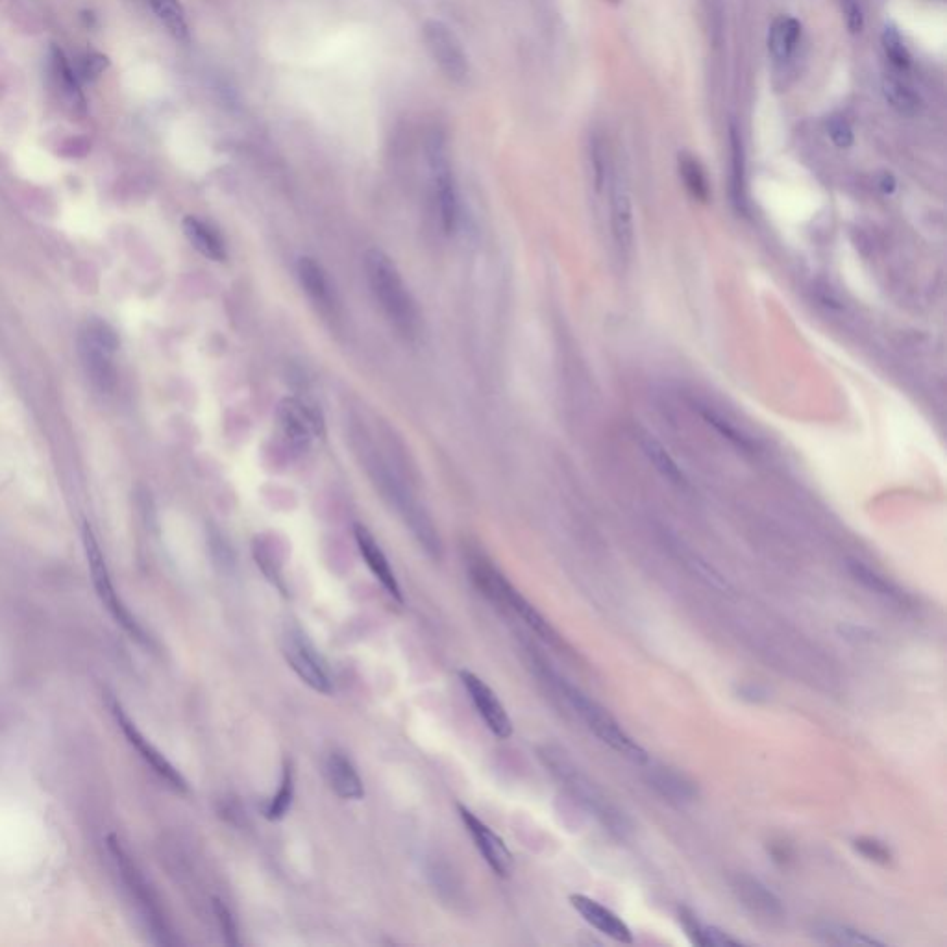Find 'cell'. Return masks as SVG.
Wrapping results in <instances>:
<instances>
[{"label":"cell","mask_w":947,"mask_h":947,"mask_svg":"<svg viewBox=\"0 0 947 947\" xmlns=\"http://www.w3.org/2000/svg\"><path fill=\"white\" fill-rule=\"evenodd\" d=\"M359 443H361L359 454L363 456L365 470L369 474L370 481L374 483V487L382 494L385 504L394 509V513L402 518V522L411 531L415 541L419 542L420 548L430 555L431 559H439L443 552L439 533L428 511L411 491L409 483L398 474L394 463L391 465V461L383 457L380 450L376 452L374 444H370L369 441L363 443L361 437H359Z\"/></svg>","instance_id":"6da1fadb"},{"label":"cell","mask_w":947,"mask_h":947,"mask_svg":"<svg viewBox=\"0 0 947 947\" xmlns=\"http://www.w3.org/2000/svg\"><path fill=\"white\" fill-rule=\"evenodd\" d=\"M537 753L541 763L565 787L572 800L578 801L585 811L592 814L603 825V829L609 831V835L626 840L633 833V824L626 812L609 800L602 788L574 763V759L561 746L544 744L539 746Z\"/></svg>","instance_id":"7a4b0ae2"},{"label":"cell","mask_w":947,"mask_h":947,"mask_svg":"<svg viewBox=\"0 0 947 947\" xmlns=\"http://www.w3.org/2000/svg\"><path fill=\"white\" fill-rule=\"evenodd\" d=\"M363 269L370 295L391 328L402 339L417 341L422 330L420 309L393 259L378 248H370L363 258Z\"/></svg>","instance_id":"3957f363"},{"label":"cell","mask_w":947,"mask_h":947,"mask_svg":"<svg viewBox=\"0 0 947 947\" xmlns=\"http://www.w3.org/2000/svg\"><path fill=\"white\" fill-rule=\"evenodd\" d=\"M537 668H539V674L552 685V689L572 707V711L578 714L579 718L585 722V726L589 727L605 746H609L618 755L626 757L631 763H650L648 751L644 750L639 742L618 724L615 716L607 709H603L600 703L591 700L583 690L572 685L565 677L559 676L542 661L537 663Z\"/></svg>","instance_id":"277c9868"},{"label":"cell","mask_w":947,"mask_h":947,"mask_svg":"<svg viewBox=\"0 0 947 947\" xmlns=\"http://www.w3.org/2000/svg\"><path fill=\"white\" fill-rule=\"evenodd\" d=\"M468 574H470L472 583L476 585V589L487 600H491L494 605H500L504 609L513 611L546 644H550L554 648L565 646V642L561 639V635L555 631L554 626L535 609L533 603L520 594L517 587L505 578L496 566L492 565L491 559H487L480 552L468 555Z\"/></svg>","instance_id":"5b68a950"},{"label":"cell","mask_w":947,"mask_h":947,"mask_svg":"<svg viewBox=\"0 0 947 947\" xmlns=\"http://www.w3.org/2000/svg\"><path fill=\"white\" fill-rule=\"evenodd\" d=\"M108 846H110L111 855H113V859H115V864H117L119 872L123 875L124 883L128 886L132 898L136 899L137 907H139V911L143 914L148 929H150V933L156 938V942L161 944V946H174V944H178V940L174 938L173 931H171V927H169V922H167L165 914L161 911L158 896L154 894L152 886L148 885L147 879L139 872L136 862L132 861V857L128 855V851L123 848L121 840L115 837V835H110V837H108Z\"/></svg>","instance_id":"8992f818"},{"label":"cell","mask_w":947,"mask_h":947,"mask_svg":"<svg viewBox=\"0 0 947 947\" xmlns=\"http://www.w3.org/2000/svg\"><path fill=\"white\" fill-rule=\"evenodd\" d=\"M82 539H84V548H86L87 563H89V570H91V578H93V585H95V589H97L100 602L104 603V607L110 611L113 620H115L132 639L139 642L141 646H145V648H154V642L148 637L147 631L137 622L136 616L130 613V609L124 605L123 600L119 598V594L115 592L113 581H111L110 570H108L106 559H104V554H102V550H100L99 541H97L93 529H91V526H89L87 522H84Z\"/></svg>","instance_id":"52a82bcc"},{"label":"cell","mask_w":947,"mask_h":947,"mask_svg":"<svg viewBox=\"0 0 947 947\" xmlns=\"http://www.w3.org/2000/svg\"><path fill=\"white\" fill-rule=\"evenodd\" d=\"M282 653L285 663L304 685L324 696L332 694L335 689L332 670L304 629L298 628L296 624L285 628Z\"/></svg>","instance_id":"ba28073f"},{"label":"cell","mask_w":947,"mask_h":947,"mask_svg":"<svg viewBox=\"0 0 947 947\" xmlns=\"http://www.w3.org/2000/svg\"><path fill=\"white\" fill-rule=\"evenodd\" d=\"M428 161H430L431 185L433 197L439 211V221L444 234H454L459 221V200H457L456 180L448 158V148L441 132L431 134L428 141Z\"/></svg>","instance_id":"9c48e42d"},{"label":"cell","mask_w":947,"mask_h":947,"mask_svg":"<svg viewBox=\"0 0 947 947\" xmlns=\"http://www.w3.org/2000/svg\"><path fill=\"white\" fill-rule=\"evenodd\" d=\"M422 39H424V47L428 50L433 63L439 67V71L457 86L467 84L468 76H470V62H468L467 52L463 49L459 37L452 32V28L437 19H431L422 26Z\"/></svg>","instance_id":"30bf717a"},{"label":"cell","mask_w":947,"mask_h":947,"mask_svg":"<svg viewBox=\"0 0 947 947\" xmlns=\"http://www.w3.org/2000/svg\"><path fill=\"white\" fill-rule=\"evenodd\" d=\"M106 705H108L110 713L113 714L117 726L121 727L124 737L130 742V746L136 748L137 753L141 755V759L152 768V772L160 775L161 779L169 787L174 788L176 792H187L189 785H187L184 775L180 774L178 768L137 729L136 724L132 722V718L126 714L123 705L113 694H108Z\"/></svg>","instance_id":"8fae6325"},{"label":"cell","mask_w":947,"mask_h":947,"mask_svg":"<svg viewBox=\"0 0 947 947\" xmlns=\"http://www.w3.org/2000/svg\"><path fill=\"white\" fill-rule=\"evenodd\" d=\"M457 812L474 846L480 851L481 857L489 864L492 872L502 879L511 877L515 870V859H513V853L505 846L504 838L496 835L489 825L480 820L465 805L457 803Z\"/></svg>","instance_id":"7c38bea8"},{"label":"cell","mask_w":947,"mask_h":947,"mask_svg":"<svg viewBox=\"0 0 947 947\" xmlns=\"http://www.w3.org/2000/svg\"><path fill=\"white\" fill-rule=\"evenodd\" d=\"M459 679L467 690L470 702L474 703L481 720L485 722V726L489 727L492 735L500 738V740L511 737L513 735V720L505 711L504 703L500 702L498 694L481 677L476 676L470 670H461Z\"/></svg>","instance_id":"4fadbf2b"},{"label":"cell","mask_w":947,"mask_h":947,"mask_svg":"<svg viewBox=\"0 0 947 947\" xmlns=\"http://www.w3.org/2000/svg\"><path fill=\"white\" fill-rule=\"evenodd\" d=\"M729 885L738 903L750 912L753 918L766 923L785 920L787 911H785L783 901L777 898V894L757 877H751L748 874L733 875Z\"/></svg>","instance_id":"5bb4252c"},{"label":"cell","mask_w":947,"mask_h":947,"mask_svg":"<svg viewBox=\"0 0 947 947\" xmlns=\"http://www.w3.org/2000/svg\"><path fill=\"white\" fill-rule=\"evenodd\" d=\"M276 420L283 439L298 452L308 450L319 433V424L313 411L298 398L282 400L276 409Z\"/></svg>","instance_id":"9a60e30c"},{"label":"cell","mask_w":947,"mask_h":947,"mask_svg":"<svg viewBox=\"0 0 947 947\" xmlns=\"http://www.w3.org/2000/svg\"><path fill=\"white\" fill-rule=\"evenodd\" d=\"M354 537H356L357 550L369 566L370 574L376 578V581L382 585L383 591L387 592L394 602L404 603V594L394 574L393 566L389 563L382 546L374 539V535L365 526L356 524Z\"/></svg>","instance_id":"2e32d148"},{"label":"cell","mask_w":947,"mask_h":947,"mask_svg":"<svg viewBox=\"0 0 947 947\" xmlns=\"http://www.w3.org/2000/svg\"><path fill=\"white\" fill-rule=\"evenodd\" d=\"M570 905L574 907V911L578 912L585 922L594 927L596 931H600L602 935L609 936L611 940L620 942V944H633V933H631L628 923L624 922L611 909L603 907L600 901L589 898V896H583V894H572Z\"/></svg>","instance_id":"e0dca14e"},{"label":"cell","mask_w":947,"mask_h":947,"mask_svg":"<svg viewBox=\"0 0 947 947\" xmlns=\"http://www.w3.org/2000/svg\"><path fill=\"white\" fill-rule=\"evenodd\" d=\"M646 783L663 800L674 803V805H689V803L698 800V796H700L698 785L690 779L689 775L677 772V770L668 768V766H661V764L652 766L646 772Z\"/></svg>","instance_id":"ac0fdd59"},{"label":"cell","mask_w":947,"mask_h":947,"mask_svg":"<svg viewBox=\"0 0 947 947\" xmlns=\"http://www.w3.org/2000/svg\"><path fill=\"white\" fill-rule=\"evenodd\" d=\"M78 352H80V359L91 385L99 393H111L117 385V370L113 367V361H111L113 354L110 350L93 343L91 339H87L86 335L80 333Z\"/></svg>","instance_id":"d6986e66"},{"label":"cell","mask_w":947,"mask_h":947,"mask_svg":"<svg viewBox=\"0 0 947 947\" xmlns=\"http://www.w3.org/2000/svg\"><path fill=\"white\" fill-rule=\"evenodd\" d=\"M326 777L333 792L346 801L365 798V783L357 772L356 764L343 751L333 750L326 759Z\"/></svg>","instance_id":"ffe728a7"},{"label":"cell","mask_w":947,"mask_h":947,"mask_svg":"<svg viewBox=\"0 0 947 947\" xmlns=\"http://www.w3.org/2000/svg\"><path fill=\"white\" fill-rule=\"evenodd\" d=\"M611 228L615 243L624 254H628L635 241V219H633V202L626 184L616 178L611 187Z\"/></svg>","instance_id":"44dd1931"},{"label":"cell","mask_w":947,"mask_h":947,"mask_svg":"<svg viewBox=\"0 0 947 947\" xmlns=\"http://www.w3.org/2000/svg\"><path fill=\"white\" fill-rule=\"evenodd\" d=\"M50 67H52V74H54L56 89L60 91L65 106L73 111L74 115H84L87 106L86 97H84L82 86H80V76L74 71L73 65L67 60V56L63 54L62 49L52 47Z\"/></svg>","instance_id":"7402d4cb"},{"label":"cell","mask_w":947,"mask_h":947,"mask_svg":"<svg viewBox=\"0 0 947 947\" xmlns=\"http://www.w3.org/2000/svg\"><path fill=\"white\" fill-rule=\"evenodd\" d=\"M298 280L306 295L311 298L315 306H319L322 311H332L335 306L333 300L332 283L328 280V274L320 267L313 258H300L296 265Z\"/></svg>","instance_id":"603a6c76"},{"label":"cell","mask_w":947,"mask_h":947,"mask_svg":"<svg viewBox=\"0 0 947 947\" xmlns=\"http://www.w3.org/2000/svg\"><path fill=\"white\" fill-rule=\"evenodd\" d=\"M184 234L187 237V241L193 245L195 250H198L202 256H206L208 259H213V261H224L228 258V250H226V243L222 239V235L202 219H197V217H185L184 219Z\"/></svg>","instance_id":"cb8c5ba5"},{"label":"cell","mask_w":947,"mask_h":947,"mask_svg":"<svg viewBox=\"0 0 947 947\" xmlns=\"http://www.w3.org/2000/svg\"><path fill=\"white\" fill-rule=\"evenodd\" d=\"M679 923L683 925L690 942L696 944V946H740L742 944L737 938L727 935V933L716 929L713 925L700 922L698 916L687 907L679 909Z\"/></svg>","instance_id":"d4e9b609"},{"label":"cell","mask_w":947,"mask_h":947,"mask_svg":"<svg viewBox=\"0 0 947 947\" xmlns=\"http://www.w3.org/2000/svg\"><path fill=\"white\" fill-rule=\"evenodd\" d=\"M640 448L644 452V456L650 459L655 470L665 478V480L674 483V485H679V487H685L687 485V478L683 474V470L677 467L674 457L670 456L666 452L665 446L659 443L653 435L642 431L639 437Z\"/></svg>","instance_id":"484cf974"},{"label":"cell","mask_w":947,"mask_h":947,"mask_svg":"<svg viewBox=\"0 0 947 947\" xmlns=\"http://www.w3.org/2000/svg\"><path fill=\"white\" fill-rule=\"evenodd\" d=\"M849 572H851L853 578L861 583L862 587H866L868 591L883 596L886 602L896 603L899 607H907V605L912 602L911 598H909L905 592L901 591L898 585H894L892 581H888V579L883 578V576H879L877 572H874V570L868 568V566L861 565V563H857V561H851Z\"/></svg>","instance_id":"4316f807"},{"label":"cell","mask_w":947,"mask_h":947,"mask_svg":"<svg viewBox=\"0 0 947 947\" xmlns=\"http://www.w3.org/2000/svg\"><path fill=\"white\" fill-rule=\"evenodd\" d=\"M295 800V766L291 759L283 761L282 777L276 794L263 807V816L269 822H280L291 811Z\"/></svg>","instance_id":"83f0119b"},{"label":"cell","mask_w":947,"mask_h":947,"mask_svg":"<svg viewBox=\"0 0 947 947\" xmlns=\"http://www.w3.org/2000/svg\"><path fill=\"white\" fill-rule=\"evenodd\" d=\"M801 37V23L794 17H779L772 25L768 36V49L775 60H788L798 47Z\"/></svg>","instance_id":"f1b7e54d"},{"label":"cell","mask_w":947,"mask_h":947,"mask_svg":"<svg viewBox=\"0 0 947 947\" xmlns=\"http://www.w3.org/2000/svg\"><path fill=\"white\" fill-rule=\"evenodd\" d=\"M812 935L824 944H835V946H883V942L875 940L874 936H868L842 923H818L814 925Z\"/></svg>","instance_id":"f546056e"},{"label":"cell","mask_w":947,"mask_h":947,"mask_svg":"<svg viewBox=\"0 0 947 947\" xmlns=\"http://www.w3.org/2000/svg\"><path fill=\"white\" fill-rule=\"evenodd\" d=\"M150 6L156 13V17L160 19L161 25L167 28V32L176 41H182V43L189 41L191 30H189V21L180 0H150Z\"/></svg>","instance_id":"4dcf8cb0"},{"label":"cell","mask_w":947,"mask_h":947,"mask_svg":"<svg viewBox=\"0 0 947 947\" xmlns=\"http://www.w3.org/2000/svg\"><path fill=\"white\" fill-rule=\"evenodd\" d=\"M883 95H885L886 102L901 115L912 117V115H918L922 110L920 95L911 86L903 84L901 80L894 78V76L883 78Z\"/></svg>","instance_id":"1f68e13d"},{"label":"cell","mask_w":947,"mask_h":947,"mask_svg":"<svg viewBox=\"0 0 947 947\" xmlns=\"http://www.w3.org/2000/svg\"><path fill=\"white\" fill-rule=\"evenodd\" d=\"M679 174H681V178H683V182L687 185L692 197L698 198L702 202L709 198L707 176L703 173L700 161L696 160L694 156H690L687 152L679 154Z\"/></svg>","instance_id":"d6a6232c"},{"label":"cell","mask_w":947,"mask_h":947,"mask_svg":"<svg viewBox=\"0 0 947 947\" xmlns=\"http://www.w3.org/2000/svg\"><path fill=\"white\" fill-rule=\"evenodd\" d=\"M82 335H86L87 339H91L93 343H97L102 348L110 350L111 354H115L117 348H119V335L106 320L99 319V317H91V319L86 320V324L82 328Z\"/></svg>","instance_id":"836d02e7"},{"label":"cell","mask_w":947,"mask_h":947,"mask_svg":"<svg viewBox=\"0 0 947 947\" xmlns=\"http://www.w3.org/2000/svg\"><path fill=\"white\" fill-rule=\"evenodd\" d=\"M881 39H883V47L890 62L894 63L898 69H909L912 60L911 52L899 36L898 28L894 25H886Z\"/></svg>","instance_id":"e575fe53"},{"label":"cell","mask_w":947,"mask_h":947,"mask_svg":"<svg viewBox=\"0 0 947 947\" xmlns=\"http://www.w3.org/2000/svg\"><path fill=\"white\" fill-rule=\"evenodd\" d=\"M729 143H731V161H733L731 165L733 167V193H735V198L740 200L742 187H744V147H742L740 132L733 123L729 126Z\"/></svg>","instance_id":"d590c367"},{"label":"cell","mask_w":947,"mask_h":947,"mask_svg":"<svg viewBox=\"0 0 947 947\" xmlns=\"http://www.w3.org/2000/svg\"><path fill=\"white\" fill-rule=\"evenodd\" d=\"M211 909H213V914H215V920L219 923V929H221V935L224 936V942L228 946H239L241 940H239V929H237V922H235L234 914L230 911V907L222 901L221 898L211 899Z\"/></svg>","instance_id":"8d00e7d4"},{"label":"cell","mask_w":947,"mask_h":947,"mask_svg":"<svg viewBox=\"0 0 947 947\" xmlns=\"http://www.w3.org/2000/svg\"><path fill=\"white\" fill-rule=\"evenodd\" d=\"M853 848L855 851L862 855L864 859H868L870 862H875V864H881V866H888L892 862V851L886 846L883 840L874 837H859L853 840Z\"/></svg>","instance_id":"74e56055"},{"label":"cell","mask_w":947,"mask_h":947,"mask_svg":"<svg viewBox=\"0 0 947 947\" xmlns=\"http://www.w3.org/2000/svg\"><path fill=\"white\" fill-rule=\"evenodd\" d=\"M108 67H110V60H108V56H104V54H100V52L91 50V52H87V54L82 56V60H80V71H78V76H80V80L84 78V80L93 82V80L100 78V74L104 73Z\"/></svg>","instance_id":"f35d334b"},{"label":"cell","mask_w":947,"mask_h":947,"mask_svg":"<svg viewBox=\"0 0 947 947\" xmlns=\"http://www.w3.org/2000/svg\"><path fill=\"white\" fill-rule=\"evenodd\" d=\"M827 134L838 148H849L855 141L853 128L844 117H831L827 123Z\"/></svg>","instance_id":"ab89813d"},{"label":"cell","mask_w":947,"mask_h":947,"mask_svg":"<svg viewBox=\"0 0 947 947\" xmlns=\"http://www.w3.org/2000/svg\"><path fill=\"white\" fill-rule=\"evenodd\" d=\"M591 148L592 161H594V173H596V182H598V187H602L603 174H605V156H603L602 139L594 137Z\"/></svg>","instance_id":"60d3db41"},{"label":"cell","mask_w":947,"mask_h":947,"mask_svg":"<svg viewBox=\"0 0 947 947\" xmlns=\"http://www.w3.org/2000/svg\"><path fill=\"white\" fill-rule=\"evenodd\" d=\"M848 28L851 34H861L864 28V15L857 2H851L848 6Z\"/></svg>","instance_id":"b9f144b4"},{"label":"cell","mask_w":947,"mask_h":947,"mask_svg":"<svg viewBox=\"0 0 947 947\" xmlns=\"http://www.w3.org/2000/svg\"><path fill=\"white\" fill-rule=\"evenodd\" d=\"M738 694H740V698L750 700V702L757 703L766 700V692H764L763 689H759V687H753V685L742 687V689L738 690Z\"/></svg>","instance_id":"7bdbcfd3"},{"label":"cell","mask_w":947,"mask_h":947,"mask_svg":"<svg viewBox=\"0 0 947 947\" xmlns=\"http://www.w3.org/2000/svg\"><path fill=\"white\" fill-rule=\"evenodd\" d=\"M894 187H896V180H894V176H892V174H885V176H883V180H881V189H883L885 193H892V191H894Z\"/></svg>","instance_id":"ee69618b"}]
</instances>
